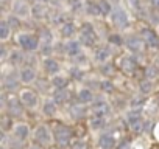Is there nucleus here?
<instances>
[{"label": "nucleus", "mask_w": 159, "mask_h": 149, "mask_svg": "<svg viewBox=\"0 0 159 149\" xmlns=\"http://www.w3.org/2000/svg\"><path fill=\"white\" fill-rule=\"evenodd\" d=\"M33 138L38 144L41 146H48L55 141V137H53V130L47 126V124H39L36 126V129L33 130Z\"/></svg>", "instance_id": "f257e3e1"}, {"label": "nucleus", "mask_w": 159, "mask_h": 149, "mask_svg": "<svg viewBox=\"0 0 159 149\" xmlns=\"http://www.w3.org/2000/svg\"><path fill=\"white\" fill-rule=\"evenodd\" d=\"M17 44H19V47L24 51L31 53V51H36L38 50V47L41 44V39L36 34H33V33H20L17 36Z\"/></svg>", "instance_id": "f03ea898"}, {"label": "nucleus", "mask_w": 159, "mask_h": 149, "mask_svg": "<svg viewBox=\"0 0 159 149\" xmlns=\"http://www.w3.org/2000/svg\"><path fill=\"white\" fill-rule=\"evenodd\" d=\"M19 100H20L22 106H24L25 109H30V110L38 109V106H39V103H41L39 95H38L34 90H31V89H22V90L19 92Z\"/></svg>", "instance_id": "7ed1b4c3"}, {"label": "nucleus", "mask_w": 159, "mask_h": 149, "mask_svg": "<svg viewBox=\"0 0 159 149\" xmlns=\"http://www.w3.org/2000/svg\"><path fill=\"white\" fill-rule=\"evenodd\" d=\"M125 120L128 121L129 127L134 132H142L145 129V121H143V117H142V110H139V109L128 110L125 113Z\"/></svg>", "instance_id": "20e7f679"}, {"label": "nucleus", "mask_w": 159, "mask_h": 149, "mask_svg": "<svg viewBox=\"0 0 159 149\" xmlns=\"http://www.w3.org/2000/svg\"><path fill=\"white\" fill-rule=\"evenodd\" d=\"M52 130H53L55 141H56L58 144H61V146L69 144V143L72 141V138H73L72 129L67 127V126H64V124H55V126L52 127Z\"/></svg>", "instance_id": "39448f33"}, {"label": "nucleus", "mask_w": 159, "mask_h": 149, "mask_svg": "<svg viewBox=\"0 0 159 149\" xmlns=\"http://www.w3.org/2000/svg\"><path fill=\"white\" fill-rule=\"evenodd\" d=\"M80 42L84 44L86 47H94L97 44V33L92 23H83L81 30H80Z\"/></svg>", "instance_id": "423d86ee"}, {"label": "nucleus", "mask_w": 159, "mask_h": 149, "mask_svg": "<svg viewBox=\"0 0 159 149\" xmlns=\"http://www.w3.org/2000/svg\"><path fill=\"white\" fill-rule=\"evenodd\" d=\"M109 17H111V22H112L116 27H119V28H126V27L129 25L128 13H126L123 8H120V6L112 8V13H111Z\"/></svg>", "instance_id": "0eeeda50"}, {"label": "nucleus", "mask_w": 159, "mask_h": 149, "mask_svg": "<svg viewBox=\"0 0 159 149\" xmlns=\"http://www.w3.org/2000/svg\"><path fill=\"white\" fill-rule=\"evenodd\" d=\"M30 126L27 123H16L13 127H11V135L14 140L20 141V143H25L28 138H30Z\"/></svg>", "instance_id": "6e6552de"}, {"label": "nucleus", "mask_w": 159, "mask_h": 149, "mask_svg": "<svg viewBox=\"0 0 159 149\" xmlns=\"http://www.w3.org/2000/svg\"><path fill=\"white\" fill-rule=\"evenodd\" d=\"M142 37L145 40V45L150 50H159V34L153 28H145L142 30Z\"/></svg>", "instance_id": "1a4fd4ad"}, {"label": "nucleus", "mask_w": 159, "mask_h": 149, "mask_svg": "<svg viewBox=\"0 0 159 149\" xmlns=\"http://www.w3.org/2000/svg\"><path fill=\"white\" fill-rule=\"evenodd\" d=\"M125 47L128 48L129 53H140L145 47V40H143L142 36L140 37L139 36H129V37L125 39Z\"/></svg>", "instance_id": "9d476101"}, {"label": "nucleus", "mask_w": 159, "mask_h": 149, "mask_svg": "<svg viewBox=\"0 0 159 149\" xmlns=\"http://www.w3.org/2000/svg\"><path fill=\"white\" fill-rule=\"evenodd\" d=\"M119 64H120V68H122L125 73H134L136 68H137V65H139L137 59H136L133 54H125V56H122Z\"/></svg>", "instance_id": "9b49d317"}, {"label": "nucleus", "mask_w": 159, "mask_h": 149, "mask_svg": "<svg viewBox=\"0 0 159 149\" xmlns=\"http://www.w3.org/2000/svg\"><path fill=\"white\" fill-rule=\"evenodd\" d=\"M11 6H13V14L17 17H28L31 14V8L28 6L25 0H14Z\"/></svg>", "instance_id": "f8f14e48"}, {"label": "nucleus", "mask_w": 159, "mask_h": 149, "mask_svg": "<svg viewBox=\"0 0 159 149\" xmlns=\"http://www.w3.org/2000/svg\"><path fill=\"white\" fill-rule=\"evenodd\" d=\"M92 112L94 115H98V117H108L111 113V104L105 100H95L92 104Z\"/></svg>", "instance_id": "ddd939ff"}, {"label": "nucleus", "mask_w": 159, "mask_h": 149, "mask_svg": "<svg viewBox=\"0 0 159 149\" xmlns=\"http://www.w3.org/2000/svg\"><path fill=\"white\" fill-rule=\"evenodd\" d=\"M19 78H20V83H22V84H31V83L36 81L38 73H36V70H34L33 67L25 65V67H22V68L19 70Z\"/></svg>", "instance_id": "4468645a"}, {"label": "nucleus", "mask_w": 159, "mask_h": 149, "mask_svg": "<svg viewBox=\"0 0 159 149\" xmlns=\"http://www.w3.org/2000/svg\"><path fill=\"white\" fill-rule=\"evenodd\" d=\"M76 100H78L80 104L86 106V104H92V103L95 101V96H94V92H92L91 89L81 87V89L76 92Z\"/></svg>", "instance_id": "2eb2a0df"}, {"label": "nucleus", "mask_w": 159, "mask_h": 149, "mask_svg": "<svg viewBox=\"0 0 159 149\" xmlns=\"http://www.w3.org/2000/svg\"><path fill=\"white\" fill-rule=\"evenodd\" d=\"M42 65H44V70H45V73L47 74H58L59 71H61V65H59V62L56 61V59H53V57H44V61H42Z\"/></svg>", "instance_id": "dca6fc26"}, {"label": "nucleus", "mask_w": 159, "mask_h": 149, "mask_svg": "<svg viewBox=\"0 0 159 149\" xmlns=\"http://www.w3.org/2000/svg\"><path fill=\"white\" fill-rule=\"evenodd\" d=\"M97 144L100 149H114L116 146V137L112 134H100L97 138Z\"/></svg>", "instance_id": "f3484780"}, {"label": "nucleus", "mask_w": 159, "mask_h": 149, "mask_svg": "<svg viewBox=\"0 0 159 149\" xmlns=\"http://www.w3.org/2000/svg\"><path fill=\"white\" fill-rule=\"evenodd\" d=\"M66 53L70 56V57H78L80 54H83V50H81V42L80 40H73V39H69L67 44H66Z\"/></svg>", "instance_id": "a211bd4d"}, {"label": "nucleus", "mask_w": 159, "mask_h": 149, "mask_svg": "<svg viewBox=\"0 0 159 149\" xmlns=\"http://www.w3.org/2000/svg\"><path fill=\"white\" fill-rule=\"evenodd\" d=\"M111 56H112V53H111V50L108 48V47H100V48H97L95 50V53H94V59H95V62L97 64H106L109 59H111Z\"/></svg>", "instance_id": "6ab92c4d"}, {"label": "nucleus", "mask_w": 159, "mask_h": 149, "mask_svg": "<svg viewBox=\"0 0 159 149\" xmlns=\"http://www.w3.org/2000/svg\"><path fill=\"white\" fill-rule=\"evenodd\" d=\"M42 113L45 117H55L58 113V104H56V101L53 98H48V100L44 101V104H42Z\"/></svg>", "instance_id": "aec40b11"}, {"label": "nucleus", "mask_w": 159, "mask_h": 149, "mask_svg": "<svg viewBox=\"0 0 159 149\" xmlns=\"http://www.w3.org/2000/svg\"><path fill=\"white\" fill-rule=\"evenodd\" d=\"M50 84L53 86V89H67L69 79H67V76L58 73V74H53V76L50 78Z\"/></svg>", "instance_id": "412c9836"}, {"label": "nucleus", "mask_w": 159, "mask_h": 149, "mask_svg": "<svg viewBox=\"0 0 159 149\" xmlns=\"http://www.w3.org/2000/svg\"><path fill=\"white\" fill-rule=\"evenodd\" d=\"M69 90L67 89H55V92H53V95H52V98L56 101V104L59 106V104H66L67 101H69Z\"/></svg>", "instance_id": "4be33fe9"}, {"label": "nucleus", "mask_w": 159, "mask_h": 149, "mask_svg": "<svg viewBox=\"0 0 159 149\" xmlns=\"http://www.w3.org/2000/svg\"><path fill=\"white\" fill-rule=\"evenodd\" d=\"M106 123H108L106 117H98V115H94L89 120V126H91L92 130H102V129H105L106 127Z\"/></svg>", "instance_id": "5701e85b"}, {"label": "nucleus", "mask_w": 159, "mask_h": 149, "mask_svg": "<svg viewBox=\"0 0 159 149\" xmlns=\"http://www.w3.org/2000/svg\"><path fill=\"white\" fill-rule=\"evenodd\" d=\"M75 31L76 28H75V23L72 22H66L64 25H61V36L64 39H72L75 36Z\"/></svg>", "instance_id": "b1692460"}, {"label": "nucleus", "mask_w": 159, "mask_h": 149, "mask_svg": "<svg viewBox=\"0 0 159 149\" xmlns=\"http://www.w3.org/2000/svg\"><path fill=\"white\" fill-rule=\"evenodd\" d=\"M31 16L34 19H44V17H47V6H45V3H36L31 8Z\"/></svg>", "instance_id": "393cba45"}, {"label": "nucleus", "mask_w": 159, "mask_h": 149, "mask_svg": "<svg viewBox=\"0 0 159 149\" xmlns=\"http://www.w3.org/2000/svg\"><path fill=\"white\" fill-rule=\"evenodd\" d=\"M10 34H11V25L8 23V20H2L0 22V39L8 40Z\"/></svg>", "instance_id": "a878e982"}, {"label": "nucleus", "mask_w": 159, "mask_h": 149, "mask_svg": "<svg viewBox=\"0 0 159 149\" xmlns=\"http://www.w3.org/2000/svg\"><path fill=\"white\" fill-rule=\"evenodd\" d=\"M19 83H20L19 74H17L16 78H13L11 74H5V78H3V87H5V89H14Z\"/></svg>", "instance_id": "bb28decb"}, {"label": "nucleus", "mask_w": 159, "mask_h": 149, "mask_svg": "<svg viewBox=\"0 0 159 149\" xmlns=\"http://www.w3.org/2000/svg\"><path fill=\"white\" fill-rule=\"evenodd\" d=\"M139 90H140V93H143V95L151 93V92L154 90V84H153V81H150V79H143V81H140V84H139Z\"/></svg>", "instance_id": "cd10ccee"}, {"label": "nucleus", "mask_w": 159, "mask_h": 149, "mask_svg": "<svg viewBox=\"0 0 159 149\" xmlns=\"http://www.w3.org/2000/svg\"><path fill=\"white\" fill-rule=\"evenodd\" d=\"M97 3H98L100 16H111V13H112V6H111V3L108 2V0H100V2H97Z\"/></svg>", "instance_id": "c85d7f7f"}, {"label": "nucleus", "mask_w": 159, "mask_h": 149, "mask_svg": "<svg viewBox=\"0 0 159 149\" xmlns=\"http://www.w3.org/2000/svg\"><path fill=\"white\" fill-rule=\"evenodd\" d=\"M98 87H100V90L105 92V93H112V92H114V84H112V81H109V79H106V78L98 83Z\"/></svg>", "instance_id": "c756f323"}, {"label": "nucleus", "mask_w": 159, "mask_h": 149, "mask_svg": "<svg viewBox=\"0 0 159 149\" xmlns=\"http://www.w3.org/2000/svg\"><path fill=\"white\" fill-rule=\"evenodd\" d=\"M84 10H86V13H88V14H91V16H100L98 3H94V2H86Z\"/></svg>", "instance_id": "7c9ffc66"}, {"label": "nucleus", "mask_w": 159, "mask_h": 149, "mask_svg": "<svg viewBox=\"0 0 159 149\" xmlns=\"http://www.w3.org/2000/svg\"><path fill=\"white\" fill-rule=\"evenodd\" d=\"M39 39H41V44H52L53 34H52V31H48V30H42Z\"/></svg>", "instance_id": "2f4dec72"}, {"label": "nucleus", "mask_w": 159, "mask_h": 149, "mask_svg": "<svg viewBox=\"0 0 159 149\" xmlns=\"http://www.w3.org/2000/svg\"><path fill=\"white\" fill-rule=\"evenodd\" d=\"M109 44L120 47V45H125V39L122 36H119V34H111L109 36Z\"/></svg>", "instance_id": "473e14b6"}, {"label": "nucleus", "mask_w": 159, "mask_h": 149, "mask_svg": "<svg viewBox=\"0 0 159 149\" xmlns=\"http://www.w3.org/2000/svg\"><path fill=\"white\" fill-rule=\"evenodd\" d=\"M100 70H102V73L105 74V76H109V74H112V71H114V67L109 62H106V64L100 65Z\"/></svg>", "instance_id": "72a5a7b5"}, {"label": "nucleus", "mask_w": 159, "mask_h": 149, "mask_svg": "<svg viewBox=\"0 0 159 149\" xmlns=\"http://www.w3.org/2000/svg\"><path fill=\"white\" fill-rule=\"evenodd\" d=\"M10 59H11V64H13V62H14V64H19V62H22V53H20V51H11Z\"/></svg>", "instance_id": "f704fd0d"}, {"label": "nucleus", "mask_w": 159, "mask_h": 149, "mask_svg": "<svg viewBox=\"0 0 159 149\" xmlns=\"http://www.w3.org/2000/svg\"><path fill=\"white\" fill-rule=\"evenodd\" d=\"M8 23L11 25V28H16V27H19V20H17V16H11L10 19H8Z\"/></svg>", "instance_id": "c9c22d12"}, {"label": "nucleus", "mask_w": 159, "mask_h": 149, "mask_svg": "<svg viewBox=\"0 0 159 149\" xmlns=\"http://www.w3.org/2000/svg\"><path fill=\"white\" fill-rule=\"evenodd\" d=\"M86 147V144H84V141H81V140H75V143H73V146H72V149H84Z\"/></svg>", "instance_id": "e433bc0d"}, {"label": "nucleus", "mask_w": 159, "mask_h": 149, "mask_svg": "<svg viewBox=\"0 0 159 149\" xmlns=\"http://www.w3.org/2000/svg\"><path fill=\"white\" fill-rule=\"evenodd\" d=\"M153 135H154V137H156V138L159 140V123H156V124H154V130H153Z\"/></svg>", "instance_id": "4c0bfd02"}, {"label": "nucleus", "mask_w": 159, "mask_h": 149, "mask_svg": "<svg viewBox=\"0 0 159 149\" xmlns=\"http://www.w3.org/2000/svg\"><path fill=\"white\" fill-rule=\"evenodd\" d=\"M126 2H128L131 6H134V8H137V6H139V0H126Z\"/></svg>", "instance_id": "58836bf2"}, {"label": "nucleus", "mask_w": 159, "mask_h": 149, "mask_svg": "<svg viewBox=\"0 0 159 149\" xmlns=\"http://www.w3.org/2000/svg\"><path fill=\"white\" fill-rule=\"evenodd\" d=\"M150 3H151L154 8H159V0H150Z\"/></svg>", "instance_id": "ea45409f"}, {"label": "nucleus", "mask_w": 159, "mask_h": 149, "mask_svg": "<svg viewBox=\"0 0 159 149\" xmlns=\"http://www.w3.org/2000/svg\"><path fill=\"white\" fill-rule=\"evenodd\" d=\"M45 2H48V0H36V3H45Z\"/></svg>", "instance_id": "a19ab883"}, {"label": "nucleus", "mask_w": 159, "mask_h": 149, "mask_svg": "<svg viewBox=\"0 0 159 149\" xmlns=\"http://www.w3.org/2000/svg\"><path fill=\"white\" fill-rule=\"evenodd\" d=\"M31 149H41L39 146H31Z\"/></svg>", "instance_id": "79ce46f5"}, {"label": "nucleus", "mask_w": 159, "mask_h": 149, "mask_svg": "<svg viewBox=\"0 0 159 149\" xmlns=\"http://www.w3.org/2000/svg\"><path fill=\"white\" fill-rule=\"evenodd\" d=\"M0 149H8V147H5V146H2V147H0Z\"/></svg>", "instance_id": "37998d69"}, {"label": "nucleus", "mask_w": 159, "mask_h": 149, "mask_svg": "<svg viewBox=\"0 0 159 149\" xmlns=\"http://www.w3.org/2000/svg\"><path fill=\"white\" fill-rule=\"evenodd\" d=\"M129 149H136V147H129Z\"/></svg>", "instance_id": "c03bdc74"}, {"label": "nucleus", "mask_w": 159, "mask_h": 149, "mask_svg": "<svg viewBox=\"0 0 159 149\" xmlns=\"http://www.w3.org/2000/svg\"><path fill=\"white\" fill-rule=\"evenodd\" d=\"M157 68H159V67H157Z\"/></svg>", "instance_id": "a18cd8bd"}]
</instances>
